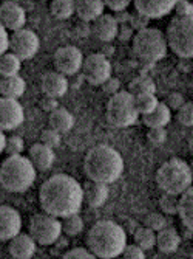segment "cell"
I'll use <instances>...</instances> for the list:
<instances>
[{"instance_id": "obj_1", "label": "cell", "mask_w": 193, "mask_h": 259, "mask_svg": "<svg viewBox=\"0 0 193 259\" xmlns=\"http://www.w3.org/2000/svg\"><path fill=\"white\" fill-rule=\"evenodd\" d=\"M39 203L45 213L63 219L81 211L84 203V186L67 174L51 176L40 186Z\"/></svg>"}, {"instance_id": "obj_2", "label": "cell", "mask_w": 193, "mask_h": 259, "mask_svg": "<svg viewBox=\"0 0 193 259\" xmlns=\"http://www.w3.org/2000/svg\"><path fill=\"white\" fill-rule=\"evenodd\" d=\"M84 171L90 180L101 183L116 182L124 171V160L120 154L107 145L91 148L84 158Z\"/></svg>"}, {"instance_id": "obj_3", "label": "cell", "mask_w": 193, "mask_h": 259, "mask_svg": "<svg viewBox=\"0 0 193 259\" xmlns=\"http://www.w3.org/2000/svg\"><path fill=\"white\" fill-rule=\"evenodd\" d=\"M87 245L96 257H116L127 247V234L113 221H99L87 233Z\"/></svg>"}, {"instance_id": "obj_4", "label": "cell", "mask_w": 193, "mask_h": 259, "mask_svg": "<svg viewBox=\"0 0 193 259\" xmlns=\"http://www.w3.org/2000/svg\"><path fill=\"white\" fill-rule=\"evenodd\" d=\"M36 182V166L30 157L8 155L0 166V183L10 193H25Z\"/></svg>"}, {"instance_id": "obj_5", "label": "cell", "mask_w": 193, "mask_h": 259, "mask_svg": "<svg viewBox=\"0 0 193 259\" xmlns=\"http://www.w3.org/2000/svg\"><path fill=\"white\" fill-rule=\"evenodd\" d=\"M156 183L162 193L181 196L193 185L191 166L181 158H170L156 171Z\"/></svg>"}, {"instance_id": "obj_6", "label": "cell", "mask_w": 193, "mask_h": 259, "mask_svg": "<svg viewBox=\"0 0 193 259\" xmlns=\"http://www.w3.org/2000/svg\"><path fill=\"white\" fill-rule=\"evenodd\" d=\"M168 49L167 36L158 28H144L133 37V52L142 62L155 64L165 58Z\"/></svg>"}, {"instance_id": "obj_7", "label": "cell", "mask_w": 193, "mask_h": 259, "mask_svg": "<svg viewBox=\"0 0 193 259\" xmlns=\"http://www.w3.org/2000/svg\"><path fill=\"white\" fill-rule=\"evenodd\" d=\"M139 110L136 107V100L132 92H117L107 103L105 116L107 121L114 127H128L135 124L139 118Z\"/></svg>"}, {"instance_id": "obj_8", "label": "cell", "mask_w": 193, "mask_h": 259, "mask_svg": "<svg viewBox=\"0 0 193 259\" xmlns=\"http://www.w3.org/2000/svg\"><path fill=\"white\" fill-rule=\"evenodd\" d=\"M167 42L176 56L184 59L193 58V14L187 17H175L167 27Z\"/></svg>"}, {"instance_id": "obj_9", "label": "cell", "mask_w": 193, "mask_h": 259, "mask_svg": "<svg viewBox=\"0 0 193 259\" xmlns=\"http://www.w3.org/2000/svg\"><path fill=\"white\" fill-rule=\"evenodd\" d=\"M62 231V222H59V218L48 214L45 211L34 214L30 221V234L40 245L54 244Z\"/></svg>"}, {"instance_id": "obj_10", "label": "cell", "mask_w": 193, "mask_h": 259, "mask_svg": "<svg viewBox=\"0 0 193 259\" xmlns=\"http://www.w3.org/2000/svg\"><path fill=\"white\" fill-rule=\"evenodd\" d=\"M82 76L91 85H102L111 76V64L102 53H93L85 58L82 65Z\"/></svg>"}, {"instance_id": "obj_11", "label": "cell", "mask_w": 193, "mask_h": 259, "mask_svg": "<svg viewBox=\"0 0 193 259\" xmlns=\"http://www.w3.org/2000/svg\"><path fill=\"white\" fill-rule=\"evenodd\" d=\"M54 67L57 72L67 75V76H73L76 75L79 70H82L85 58L82 56L81 50L75 45H67L60 47L54 53Z\"/></svg>"}, {"instance_id": "obj_12", "label": "cell", "mask_w": 193, "mask_h": 259, "mask_svg": "<svg viewBox=\"0 0 193 259\" xmlns=\"http://www.w3.org/2000/svg\"><path fill=\"white\" fill-rule=\"evenodd\" d=\"M40 47V40L39 36L27 28H22L13 33L11 36V45L10 50L11 53L17 55L22 61H27L36 56V53L39 52Z\"/></svg>"}, {"instance_id": "obj_13", "label": "cell", "mask_w": 193, "mask_h": 259, "mask_svg": "<svg viewBox=\"0 0 193 259\" xmlns=\"http://www.w3.org/2000/svg\"><path fill=\"white\" fill-rule=\"evenodd\" d=\"M23 120H25V113H23L22 104L14 98H5L0 100V124L2 131H14L19 127Z\"/></svg>"}, {"instance_id": "obj_14", "label": "cell", "mask_w": 193, "mask_h": 259, "mask_svg": "<svg viewBox=\"0 0 193 259\" xmlns=\"http://www.w3.org/2000/svg\"><path fill=\"white\" fill-rule=\"evenodd\" d=\"M20 230H22V216L19 211L10 205L0 206V239L11 241L20 233Z\"/></svg>"}, {"instance_id": "obj_15", "label": "cell", "mask_w": 193, "mask_h": 259, "mask_svg": "<svg viewBox=\"0 0 193 259\" xmlns=\"http://www.w3.org/2000/svg\"><path fill=\"white\" fill-rule=\"evenodd\" d=\"M179 0H133L138 13L147 16L149 19H161L175 10Z\"/></svg>"}, {"instance_id": "obj_16", "label": "cell", "mask_w": 193, "mask_h": 259, "mask_svg": "<svg viewBox=\"0 0 193 259\" xmlns=\"http://www.w3.org/2000/svg\"><path fill=\"white\" fill-rule=\"evenodd\" d=\"M0 19H2V25H5L11 31L22 30L27 22V14L20 5L16 2H4L0 7Z\"/></svg>"}, {"instance_id": "obj_17", "label": "cell", "mask_w": 193, "mask_h": 259, "mask_svg": "<svg viewBox=\"0 0 193 259\" xmlns=\"http://www.w3.org/2000/svg\"><path fill=\"white\" fill-rule=\"evenodd\" d=\"M36 239L30 233H19L10 241V254L16 259H30L36 253Z\"/></svg>"}, {"instance_id": "obj_18", "label": "cell", "mask_w": 193, "mask_h": 259, "mask_svg": "<svg viewBox=\"0 0 193 259\" xmlns=\"http://www.w3.org/2000/svg\"><path fill=\"white\" fill-rule=\"evenodd\" d=\"M93 34L102 42H111L113 39L117 37L119 31V22L116 20L114 16L111 14H102L98 17L91 25Z\"/></svg>"}, {"instance_id": "obj_19", "label": "cell", "mask_w": 193, "mask_h": 259, "mask_svg": "<svg viewBox=\"0 0 193 259\" xmlns=\"http://www.w3.org/2000/svg\"><path fill=\"white\" fill-rule=\"evenodd\" d=\"M68 79L67 75L60 73V72H48L43 75L42 78V92L48 97H54V98H60L63 97L67 90H68Z\"/></svg>"}, {"instance_id": "obj_20", "label": "cell", "mask_w": 193, "mask_h": 259, "mask_svg": "<svg viewBox=\"0 0 193 259\" xmlns=\"http://www.w3.org/2000/svg\"><path fill=\"white\" fill-rule=\"evenodd\" d=\"M108 199V188L107 183L88 180L84 185V202L90 208H99Z\"/></svg>"}, {"instance_id": "obj_21", "label": "cell", "mask_w": 193, "mask_h": 259, "mask_svg": "<svg viewBox=\"0 0 193 259\" xmlns=\"http://www.w3.org/2000/svg\"><path fill=\"white\" fill-rule=\"evenodd\" d=\"M28 157L30 160L33 161V164L36 166V169H40V171H46L53 166L54 163V151L53 148L43 145L42 141L40 143H36L30 148V152H28Z\"/></svg>"}, {"instance_id": "obj_22", "label": "cell", "mask_w": 193, "mask_h": 259, "mask_svg": "<svg viewBox=\"0 0 193 259\" xmlns=\"http://www.w3.org/2000/svg\"><path fill=\"white\" fill-rule=\"evenodd\" d=\"M104 0H76V14L84 22H94L104 14Z\"/></svg>"}, {"instance_id": "obj_23", "label": "cell", "mask_w": 193, "mask_h": 259, "mask_svg": "<svg viewBox=\"0 0 193 259\" xmlns=\"http://www.w3.org/2000/svg\"><path fill=\"white\" fill-rule=\"evenodd\" d=\"M170 120H172V109L161 101L150 113L142 115V123L149 129L150 127H165L168 123H170Z\"/></svg>"}, {"instance_id": "obj_24", "label": "cell", "mask_w": 193, "mask_h": 259, "mask_svg": "<svg viewBox=\"0 0 193 259\" xmlns=\"http://www.w3.org/2000/svg\"><path fill=\"white\" fill-rule=\"evenodd\" d=\"M181 244L179 233L173 227H165L156 233V247L162 253H173Z\"/></svg>"}, {"instance_id": "obj_25", "label": "cell", "mask_w": 193, "mask_h": 259, "mask_svg": "<svg viewBox=\"0 0 193 259\" xmlns=\"http://www.w3.org/2000/svg\"><path fill=\"white\" fill-rule=\"evenodd\" d=\"M48 124H50L51 129L57 131L59 134H67L73 129L75 116L71 115L67 109L57 107L56 110H53L50 113V116H48Z\"/></svg>"}, {"instance_id": "obj_26", "label": "cell", "mask_w": 193, "mask_h": 259, "mask_svg": "<svg viewBox=\"0 0 193 259\" xmlns=\"http://www.w3.org/2000/svg\"><path fill=\"white\" fill-rule=\"evenodd\" d=\"M178 214L181 218V222L185 228L193 231V185L188 188L185 193L179 197V209Z\"/></svg>"}, {"instance_id": "obj_27", "label": "cell", "mask_w": 193, "mask_h": 259, "mask_svg": "<svg viewBox=\"0 0 193 259\" xmlns=\"http://www.w3.org/2000/svg\"><path fill=\"white\" fill-rule=\"evenodd\" d=\"M25 89H27V84L19 75L4 78L2 82H0V92H2V97L5 98L17 100L25 93Z\"/></svg>"}, {"instance_id": "obj_28", "label": "cell", "mask_w": 193, "mask_h": 259, "mask_svg": "<svg viewBox=\"0 0 193 259\" xmlns=\"http://www.w3.org/2000/svg\"><path fill=\"white\" fill-rule=\"evenodd\" d=\"M50 11L59 20L70 19L76 13V0H51Z\"/></svg>"}, {"instance_id": "obj_29", "label": "cell", "mask_w": 193, "mask_h": 259, "mask_svg": "<svg viewBox=\"0 0 193 259\" xmlns=\"http://www.w3.org/2000/svg\"><path fill=\"white\" fill-rule=\"evenodd\" d=\"M20 67H22V59L17 55L14 53L2 55V59H0V73H2L4 78L19 75Z\"/></svg>"}, {"instance_id": "obj_30", "label": "cell", "mask_w": 193, "mask_h": 259, "mask_svg": "<svg viewBox=\"0 0 193 259\" xmlns=\"http://www.w3.org/2000/svg\"><path fill=\"white\" fill-rule=\"evenodd\" d=\"M135 244H138L142 250H152L156 245V231L149 227H141L135 231Z\"/></svg>"}, {"instance_id": "obj_31", "label": "cell", "mask_w": 193, "mask_h": 259, "mask_svg": "<svg viewBox=\"0 0 193 259\" xmlns=\"http://www.w3.org/2000/svg\"><path fill=\"white\" fill-rule=\"evenodd\" d=\"M62 230L67 236H78V234H81L84 231V219L79 216V213L70 214V216L63 218Z\"/></svg>"}, {"instance_id": "obj_32", "label": "cell", "mask_w": 193, "mask_h": 259, "mask_svg": "<svg viewBox=\"0 0 193 259\" xmlns=\"http://www.w3.org/2000/svg\"><path fill=\"white\" fill-rule=\"evenodd\" d=\"M135 100H136V107L139 110L141 115H146V113H150L158 104V98L155 97V93L152 92H147V93H139V95H135Z\"/></svg>"}, {"instance_id": "obj_33", "label": "cell", "mask_w": 193, "mask_h": 259, "mask_svg": "<svg viewBox=\"0 0 193 259\" xmlns=\"http://www.w3.org/2000/svg\"><path fill=\"white\" fill-rule=\"evenodd\" d=\"M155 82L152 78L149 76H141V78H136L132 84H130V90L133 95H139V93H147V92H152L155 93Z\"/></svg>"}, {"instance_id": "obj_34", "label": "cell", "mask_w": 193, "mask_h": 259, "mask_svg": "<svg viewBox=\"0 0 193 259\" xmlns=\"http://www.w3.org/2000/svg\"><path fill=\"white\" fill-rule=\"evenodd\" d=\"M159 206L165 214H178L179 209V199L175 194L164 193V196L159 199Z\"/></svg>"}, {"instance_id": "obj_35", "label": "cell", "mask_w": 193, "mask_h": 259, "mask_svg": "<svg viewBox=\"0 0 193 259\" xmlns=\"http://www.w3.org/2000/svg\"><path fill=\"white\" fill-rule=\"evenodd\" d=\"M176 121L185 127H193V103H184L176 110Z\"/></svg>"}, {"instance_id": "obj_36", "label": "cell", "mask_w": 193, "mask_h": 259, "mask_svg": "<svg viewBox=\"0 0 193 259\" xmlns=\"http://www.w3.org/2000/svg\"><path fill=\"white\" fill-rule=\"evenodd\" d=\"M40 141H42L43 145H46V146H50V148L56 149V148L60 146L62 138H60V134H59L57 131H54V129L50 127V129L42 131V134H40Z\"/></svg>"}, {"instance_id": "obj_37", "label": "cell", "mask_w": 193, "mask_h": 259, "mask_svg": "<svg viewBox=\"0 0 193 259\" xmlns=\"http://www.w3.org/2000/svg\"><path fill=\"white\" fill-rule=\"evenodd\" d=\"M144 225L152 228V230H155L158 233L159 230L167 227V219L161 213H150V214L146 216V219H144Z\"/></svg>"}, {"instance_id": "obj_38", "label": "cell", "mask_w": 193, "mask_h": 259, "mask_svg": "<svg viewBox=\"0 0 193 259\" xmlns=\"http://www.w3.org/2000/svg\"><path fill=\"white\" fill-rule=\"evenodd\" d=\"M23 148H25V145H23V140L20 137H17V135L8 137L7 146H5V152L8 155H19V154H22Z\"/></svg>"}, {"instance_id": "obj_39", "label": "cell", "mask_w": 193, "mask_h": 259, "mask_svg": "<svg viewBox=\"0 0 193 259\" xmlns=\"http://www.w3.org/2000/svg\"><path fill=\"white\" fill-rule=\"evenodd\" d=\"M147 140H149V143L153 146H161L167 140L165 127H150L149 134H147Z\"/></svg>"}, {"instance_id": "obj_40", "label": "cell", "mask_w": 193, "mask_h": 259, "mask_svg": "<svg viewBox=\"0 0 193 259\" xmlns=\"http://www.w3.org/2000/svg\"><path fill=\"white\" fill-rule=\"evenodd\" d=\"M65 259H93L96 257L94 253L90 248H82V247H76V248H71L70 251H67L63 254Z\"/></svg>"}, {"instance_id": "obj_41", "label": "cell", "mask_w": 193, "mask_h": 259, "mask_svg": "<svg viewBox=\"0 0 193 259\" xmlns=\"http://www.w3.org/2000/svg\"><path fill=\"white\" fill-rule=\"evenodd\" d=\"M152 19H149L147 16H144V14H141V13H138L136 11V14H133L132 17H130V25L135 28V31H141V30H144V28H147V25H149V22H150Z\"/></svg>"}, {"instance_id": "obj_42", "label": "cell", "mask_w": 193, "mask_h": 259, "mask_svg": "<svg viewBox=\"0 0 193 259\" xmlns=\"http://www.w3.org/2000/svg\"><path fill=\"white\" fill-rule=\"evenodd\" d=\"M135 37V28L128 23H119V31H117V39L120 42H128L133 40Z\"/></svg>"}, {"instance_id": "obj_43", "label": "cell", "mask_w": 193, "mask_h": 259, "mask_svg": "<svg viewBox=\"0 0 193 259\" xmlns=\"http://www.w3.org/2000/svg\"><path fill=\"white\" fill-rule=\"evenodd\" d=\"M122 256L128 259H144L146 257V250H142L138 244L127 245L122 251Z\"/></svg>"}, {"instance_id": "obj_44", "label": "cell", "mask_w": 193, "mask_h": 259, "mask_svg": "<svg viewBox=\"0 0 193 259\" xmlns=\"http://www.w3.org/2000/svg\"><path fill=\"white\" fill-rule=\"evenodd\" d=\"M175 11H176V16L178 17H187V16H191L193 14V4L188 2V0H179L175 7Z\"/></svg>"}, {"instance_id": "obj_45", "label": "cell", "mask_w": 193, "mask_h": 259, "mask_svg": "<svg viewBox=\"0 0 193 259\" xmlns=\"http://www.w3.org/2000/svg\"><path fill=\"white\" fill-rule=\"evenodd\" d=\"M184 103H185L184 97L181 95V93H178V92L170 93V95H168L167 100H165V104H167L168 107H170L172 110H178Z\"/></svg>"}, {"instance_id": "obj_46", "label": "cell", "mask_w": 193, "mask_h": 259, "mask_svg": "<svg viewBox=\"0 0 193 259\" xmlns=\"http://www.w3.org/2000/svg\"><path fill=\"white\" fill-rule=\"evenodd\" d=\"M133 2V0H104L105 7H108L111 11H124L128 8V5Z\"/></svg>"}, {"instance_id": "obj_47", "label": "cell", "mask_w": 193, "mask_h": 259, "mask_svg": "<svg viewBox=\"0 0 193 259\" xmlns=\"http://www.w3.org/2000/svg\"><path fill=\"white\" fill-rule=\"evenodd\" d=\"M8 28L5 25L0 27V40H2V45H0V53L5 55L10 50V45H11V36L7 31Z\"/></svg>"}, {"instance_id": "obj_48", "label": "cell", "mask_w": 193, "mask_h": 259, "mask_svg": "<svg viewBox=\"0 0 193 259\" xmlns=\"http://www.w3.org/2000/svg\"><path fill=\"white\" fill-rule=\"evenodd\" d=\"M120 89V81L116 79V78H108L104 84H102V90L105 93H108V95H114V93H117Z\"/></svg>"}, {"instance_id": "obj_49", "label": "cell", "mask_w": 193, "mask_h": 259, "mask_svg": "<svg viewBox=\"0 0 193 259\" xmlns=\"http://www.w3.org/2000/svg\"><path fill=\"white\" fill-rule=\"evenodd\" d=\"M40 107H42V110H45V112H48V113H51L53 110H56V109L59 107L57 98L45 95V97L42 98V101H40Z\"/></svg>"}, {"instance_id": "obj_50", "label": "cell", "mask_w": 193, "mask_h": 259, "mask_svg": "<svg viewBox=\"0 0 193 259\" xmlns=\"http://www.w3.org/2000/svg\"><path fill=\"white\" fill-rule=\"evenodd\" d=\"M76 33L79 34V37H87L91 33V27L88 25V22L81 20V23H78L76 27Z\"/></svg>"}, {"instance_id": "obj_51", "label": "cell", "mask_w": 193, "mask_h": 259, "mask_svg": "<svg viewBox=\"0 0 193 259\" xmlns=\"http://www.w3.org/2000/svg\"><path fill=\"white\" fill-rule=\"evenodd\" d=\"M114 17H116V20H117L119 23H128L132 16L124 10V11H116V16H114Z\"/></svg>"}, {"instance_id": "obj_52", "label": "cell", "mask_w": 193, "mask_h": 259, "mask_svg": "<svg viewBox=\"0 0 193 259\" xmlns=\"http://www.w3.org/2000/svg\"><path fill=\"white\" fill-rule=\"evenodd\" d=\"M105 44H107V45H104V47H102V55H105V56L108 58V56H111V55H113V50H114V49H113L111 45H108V42H105Z\"/></svg>"}, {"instance_id": "obj_53", "label": "cell", "mask_w": 193, "mask_h": 259, "mask_svg": "<svg viewBox=\"0 0 193 259\" xmlns=\"http://www.w3.org/2000/svg\"><path fill=\"white\" fill-rule=\"evenodd\" d=\"M7 137H5V134L2 132V135H0V151L2 152H5V146H7Z\"/></svg>"}, {"instance_id": "obj_54", "label": "cell", "mask_w": 193, "mask_h": 259, "mask_svg": "<svg viewBox=\"0 0 193 259\" xmlns=\"http://www.w3.org/2000/svg\"><path fill=\"white\" fill-rule=\"evenodd\" d=\"M188 148H190V152H193V140L188 143Z\"/></svg>"}, {"instance_id": "obj_55", "label": "cell", "mask_w": 193, "mask_h": 259, "mask_svg": "<svg viewBox=\"0 0 193 259\" xmlns=\"http://www.w3.org/2000/svg\"><path fill=\"white\" fill-rule=\"evenodd\" d=\"M191 171H193V161H191Z\"/></svg>"}]
</instances>
